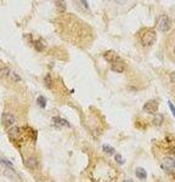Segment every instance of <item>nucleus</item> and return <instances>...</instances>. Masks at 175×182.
Segmentation results:
<instances>
[{
	"label": "nucleus",
	"mask_w": 175,
	"mask_h": 182,
	"mask_svg": "<svg viewBox=\"0 0 175 182\" xmlns=\"http://www.w3.org/2000/svg\"><path fill=\"white\" fill-rule=\"evenodd\" d=\"M140 41L142 44V46H145V48L153 46V44L156 43V32L152 29L144 30L141 36H140Z\"/></svg>",
	"instance_id": "obj_1"
},
{
	"label": "nucleus",
	"mask_w": 175,
	"mask_h": 182,
	"mask_svg": "<svg viewBox=\"0 0 175 182\" xmlns=\"http://www.w3.org/2000/svg\"><path fill=\"white\" fill-rule=\"evenodd\" d=\"M156 27L158 30L160 32H167L169 30L170 27H172V22H170V18L167 16V15H162L157 18V22H156Z\"/></svg>",
	"instance_id": "obj_2"
},
{
	"label": "nucleus",
	"mask_w": 175,
	"mask_h": 182,
	"mask_svg": "<svg viewBox=\"0 0 175 182\" xmlns=\"http://www.w3.org/2000/svg\"><path fill=\"white\" fill-rule=\"evenodd\" d=\"M1 120H3V124L4 126L6 127H13L15 123H16V118H15L13 114H11V113H4L3 117H1Z\"/></svg>",
	"instance_id": "obj_3"
},
{
	"label": "nucleus",
	"mask_w": 175,
	"mask_h": 182,
	"mask_svg": "<svg viewBox=\"0 0 175 182\" xmlns=\"http://www.w3.org/2000/svg\"><path fill=\"white\" fill-rule=\"evenodd\" d=\"M158 109V102L155 101V100H150L145 103L144 106V111H146L150 114H153V113H156Z\"/></svg>",
	"instance_id": "obj_4"
},
{
	"label": "nucleus",
	"mask_w": 175,
	"mask_h": 182,
	"mask_svg": "<svg viewBox=\"0 0 175 182\" xmlns=\"http://www.w3.org/2000/svg\"><path fill=\"white\" fill-rule=\"evenodd\" d=\"M167 49L169 51V55L175 57V32H173L170 35H169V39L167 40Z\"/></svg>",
	"instance_id": "obj_5"
},
{
	"label": "nucleus",
	"mask_w": 175,
	"mask_h": 182,
	"mask_svg": "<svg viewBox=\"0 0 175 182\" xmlns=\"http://www.w3.org/2000/svg\"><path fill=\"white\" fill-rule=\"evenodd\" d=\"M104 57H105V60H107L108 62H111L112 64H113V63H117V62H122V61H120V57L117 55L114 51H107V52H105V54H104Z\"/></svg>",
	"instance_id": "obj_6"
},
{
	"label": "nucleus",
	"mask_w": 175,
	"mask_h": 182,
	"mask_svg": "<svg viewBox=\"0 0 175 182\" xmlns=\"http://www.w3.org/2000/svg\"><path fill=\"white\" fill-rule=\"evenodd\" d=\"M163 166L169 170H173L175 168V159L173 157H167L163 160Z\"/></svg>",
	"instance_id": "obj_7"
},
{
	"label": "nucleus",
	"mask_w": 175,
	"mask_h": 182,
	"mask_svg": "<svg viewBox=\"0 0 175 182\" xmlns=\"http://www.w3.org/2000/svg\"><path fill=\"white\" fill-rule=\"evenodd\" d=\"M26 165L28 169H35L38 166V160H36L35 157H29L26 162Z\"/></svg>",
	"instance_id": "obj_8"
},
{
	"label": "nucleus",
	"mask_w": 175,
	"mask_h": 182,
	"mask_svg": "<svg viewBox=\"0 0 175 182\" xmlns=\"http://www.w3.org/2000/svg\"><path fill=\"white\" fill-rule=\"evenodd\" d=\"M9 136L11 139H18L20 137V135H21V130L18 127H16V126H13V127H10L9 129Z\"/></svg>",
	"instance_id": "obj_9"
},
{
	"label": "nucleus",
	"mask_w": 175,
	"mask_h": 182,
	"mask_svg": "<svg viewBox=\"0 0 175 182\" xmlns=\"http://www.w3.org/2000/svg\"><path fill=\"white\" fill-rule=\"evenodd\" d=\"M135 174H136V177H139L140 180H145L147 177V172H146V170L142 168H136Z\"/></svg>",
	"instance_id": "obj_10"
},
{
	"label": "nucleus",
	"mask_w": 175,
	"mask_h": 182,
	"mask_svg": "<svg viewBox=\"0 0 175 182\" xmlns=\"http://www.w3.org/2000/svg\"><path fill=\"white\" fill-rule=\"evenodd\" d=\"M124 68H125V67H124L123 62H117V63L112 64V71H114L117 73H122L124 71Z\"/></svg>",
	"instance_id": "obj_11"
},
{
	"label": "nucleus",
	"mask_w": 175,
	"mask_h": 182,
	"mask_svg": "<svg viewBox=\"0 0 175 182\" xmlns=\"http://www.w3.org/2000/svg\"><path fill=\"white\" fill-rule=\"evenodd\" d=\"M11 71L10 68L7 66H1V69H0V75H1V78H9Z\"/></svg>",
	"instance_id": "obj_12"
},
{
	"label": "nucleus",
	"mask_w": 175,
	"mask_h": 182,
	"mask_svg": "<svg viewBox=\"0 0 175 182\" xmlns=\"http://www.w3.org/2000/svg\"><path fill=\"white\" fill-rule=\"evenodd\" d=\"M163 120H164V117L163 114H160V113H157L155 119H153V124L155 125H160V124H163Z\"/></svg>",
	"instance_id": "obj_13"
},
{
	"label": "nucleus",
	"mask_w": 175,
	"mask_h": 182,
	"mask_svg": "<svg viewBox=\"0 0 175 182\" xmlns=\"http://www.w3.org/2000/svg\"><path fill=\"white\" fill-rule=\"evenodd\" d=\"M55 123H57V125H63V126H69V123L67 120H64V119H62V118H58V117H55L54 119H52Z\"/></svg>",
	"instance_id": "obj_14"
},
{
	"label": "nucleus",
	"mask_w": 175,
	"mask_h": 182,
	"mask_svg": "<svg viewBox=\"0 0 175 182\" xmlns=\"http://www.w3.org/2000/svg\"><path fill=\"white\" fill-rule=\"evenodd\" d=\"M9 79H11L13 83H20L22 79H21V77L17 74V73H15V72H12L11 71V73H10V75H9Z\"/></svg>",
	"instance_id": "obj_15"
},
{
	"label": "nucleus",
	"mask_w": 175,
	"mask_h": 182,
	"mask_svg": "<svg viewBox=\"0 0 175 182\" xmlns=\"http://www.w3.org/2000/svg\"><path fill=\"white\" fill-rule=\"evenodd\" d=\"M44 83H45V85L48 88H51V85H52V79H51V75L50 74L45 75V78H44Z\"/></svg>",
	"instance_id": "obj_16"
},
{
	"label": "nucleus",
	"mask_w": 175,
	"mask_h": 182,
	"mask_svg": "<svg viewBox=\"0 0 175 182\" xmlns=\"http://www.w3.org/2000/svg\"><path fill=\"white\" fill-rule=\"evenodd\" d=\"M38 104L40 106L41 108H44V107L46 106V98L43 97V96H39V97H38Z\"/></svg>",
	"instance_id": "obj_17"
},
{
	"label": "nucleus",
	"mask_w": 175,
	"mask_h": 182,
	"mask_svg": "<svg viewBox=\"0 0 175 182\" xmlns=\"http://www.w3.org/2000/svg\"><path fill=\"white\" fill-rule=\"evenodd\" d=\"M104 150L106 152V153H109V154H113L114 153V148L113 147H111V146H108V145H104Z\"/></svg>",
	"instance_id": "obj_18"
},
{
	"label": "nucleus",
	"mask_w": 175,
	"mask_h": 182,
	"mask_svg": "<svg viewBox=\"0 0 175 182\" xmlns=\"http://www.w3.org/2000/svg\"><path fill=\"white\" fill-rule=\"evenodd\" d=\"M114 158H116V162L118 163V164H120V165H122V164H124V159L122 158V155H120L119 153H117Z\"/></svg>",
	"instance_id": "obj_19"
},
{
	"label": "nucleus",
	"mask_w": 175,
	"mask_h": 182,
	"mask_svg": "<svg viewBox=\"0 0 175 182\" xmlns=\"http://www.w3.org/2000/svg\"><path fill=\"white\" fill-rule=\"evenodd\" d=\"M168 104H169V108H170V111H172V113H173V114L175 116V107H174V104L169 101V102H168Z\"/></svg>",
	"instance_id": "obj_20"
},
{
	"label": "nucleus",
	"mask_w": 175,
	"mask_h": 182,
	"mask_svg": "<svg viewBox=\"0 0 175 182\" xmlns=\"http://www.w3.org/2000/svg\"><path fill=\"white\" fill-rule=\"evenodd\" d=\"M123 182H134L133 180H130V178H127V180H124Z\"/></svg>",
	"instance_id": "obj_21"
}]
</instances>
